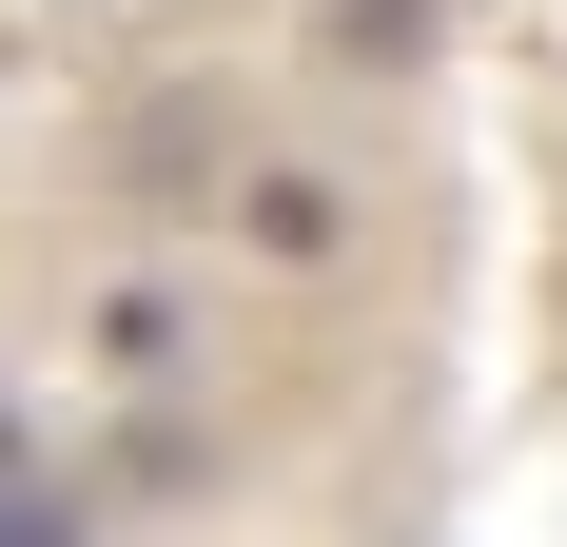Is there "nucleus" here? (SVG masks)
<instances>
[{
  "mask_svg": "<svg viewBox=\"0 0 567 547\" xmlns=\"http://www.w3.org/2000/svg\"><path fill=\"white\" fill-rule=\"evenodd\" d=\"M235 235H255V255H275V274H313V255H333V176H255V196H235Z\"/></svg>",
  "mask_w": 567,
  "mask_h": 547,
  "instance_id": "nucleus-1",
  "label": "nucleus"
},
{
  "mask_svg": "<svg viewBox=\"0 0 567 547\" xmlns=\"http://www.w3.org/2000/svg\"><path fill=\"white\" fill-rule=\"evenodd\" d=\"M0 547H79V508H40V489H0Z\"/></svg>",
  "mask_w": 567,
  "mask_h": 547,
  "instance_id": "nucleus-2",
  "label": "nucleus"
}]
</instances>
